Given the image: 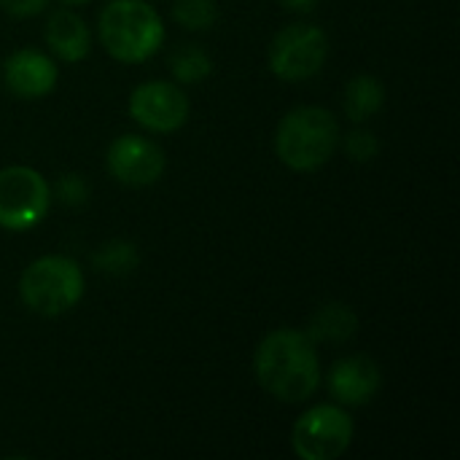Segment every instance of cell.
I'll return each mask as SVG.
<instances>
[{"label":"cell","mask_w":460,"mask_h":460,"mask_svg":"<svg viewBox=\"0 0 460 460\" xmlns=\"http://www.w3.org/2000/svg\"><path fill=\"white\" fill-rule=\"evenodd\" d=\"M253 375L264 394L283 404H302L321 388V358L302 329L270 332L253 353Z\"/></svg>","instance_id":"1"},{"label":"cell","mask_w":460,"mask_h":460,"mask_svg":"<svg viewBox=\"0 0 460 460\" xmlns=\"http://www.w3.org/2000/svg\"><path fill=\"white\" fill-rule=\"evenodd\" d=\"M97 38L116 62L140 65L164 46L167 30L148 0H108L97 16Z\"/></svg>","instance_id":"2"},{"label":"cell","mask_w":460,"mask_h":460,"mask_svg":"<svg viewBox=\"0 0 460 460\" xmlns=\"http://www.w3.org/2000/svg\"><path fill=\"white\" fill-rule=\"evenodd\" d=\"M340 121L329 108L296 105L275 129V154L294 172H315L340 148Z\"/></svg>","instance_id":"3"},{"label":"cell","mask_w":460,"mask_h":460,"mask_svg":"<svg viewBox=\"0 0 460 460\" xmlns=\"http://www.w3.org/2000/svg\"><path fill=\"white\" fill-rule=\"evenodd\" d=\"M84 270L62 253H49L30 261L19 278L22 305L40 318H59L70 313L84 299Z\"/></svg>","instance_id":"4"},{"label":"cell","mask_w":460,"mask_h":460,"mask_svg":"<svg viewBox=\"0 0 460 460\" xmlns=\"http://www.w3.org/2000/svg\"><path fill=\"white\" fill-rule=\"evenodd\" d=\"M356 437V423L348 407L323 402L302 412L291 429V447L302 460H337L348 453Z\"/></svg>","instance_id":"5"},{"label":"cell","mask_w":460,"mask_h":460,"mask_svg":"<svg viewBox=\"0 0 460 460\" xmlns=\"http://www.w3.org/2000/svg\"><path fill=\"white\" fill-rule=\"evenodd\" d=\"M329 59V35L321 24L294 22L283 27L267 51V65L275 78L299 84L315 78Z\"/></svg>","instance_id":"6"},{"label":"cell","mask_w":460,"mask_h":460,"mask_svg":"<svg viewBox=\"0 0 460 460\" xmlns=\"http://www.w3.org/2000/svg\"><path fill=\"white\" fill-rule=\"evenodd\" d=\"M49 208L51 186L38 170L27 164L0 170V229L30 232L49 216Z\"/></svg>","instance_id":"7"},{"label":"cell","mask_w":460,"mask_h":460,"mask_svg":"<svg viewBox=\"0 0 460 460\" xmlns=\"http://www.w3.org/2000/svg\"><path fill=\"white\" fill-rule=\"evenodd\" d=\"M129 119L154 135L178 132L189 121V97L175 81H143L132 89L127 102Z\"/></svg>","instance_id":"8"},{"label":"cell","mask_w":460,"mask_h":460,"mask_svg":"<svg viewBox=\"0 0 460 460\" xmlns=\"http://www.w3.org/2000/svg\"><path fill=\"white\" fill-rule=\"evenodd\" d=\"M164 164H167V159H164V151L159 148V143H154L151 137L135 135V132L116 137L105 154V167H108L111 178L129 189L154 186L164 175Z\"/></svg>","instance_id":"9"},{"label":"cell","mask_w":460,"mask_h":460,"mask_svg":"<svg viewBox=\"0 0 460 460\" xmlns=\"http://www.w3.org/2000/svg\"><path fill=\"white\" fill-rule=\"evenodd\" d=\"M3 81L19 100H40L59 81L57 59L35 46H22L3 59Z\"/></svg>","instance_id":"10"},{"label":"cell","mask_w":460,"mask_h":460,"mask_svg":"<svg viewBox=\"0 0 460 460\" xmlns=\"http://www.w3.org/2000/svg\"><path fill=\"white\" fill-rule=\"evenodd\" d=\"M383 385L380 367L369 356H345L332 364L326 375V391L332 402L342 407H367Z\"/></svg>","instance_id":"11"},{"label":"cell","mask_w":460,"mask_h":460,"mask_svg":"<svg viewBox=\"0 0 460 460\" xmlns=\"http://www.w3.org/2000/svg\"><path fill=\"white\" fill-rule=\"evenodd\" d=\"M43 40L54 59L84 62L92 51V30L73 8H57L46 16Z\"/></svg>","instance_id":"12"},{"label":"cell","mask_w":460,"mask_h":460,"mask_svg":"<svg viewBox=\"0 0 460 460\" xmlns=\"http://www.w3.org/2000/svg\"><path fill=\"white\" fill-rule=\"evenodd\" d=\"M356 329H358V315L353 313L350 305L326 302L313 313L305 334L315 345H342L356 337Z\"/></svg>","instance_id":"13"},{"label":"cell","mask_w":460,"mask_h":460,"mask_svg":"<svg viewBox=\"0 0 460 460\" xmlns=\"http://www.w3.org/2000/svg\"><path fill=\"white\" fill-rule=\"evenodd\" d=\"M383 105H385V86L372 73H358L345 84L342 111L353 124H367L383 111Z\"/></svg>","instance_id":"14"},{"label":"cell","mask_w":460,"mask_h":460,"mask_svg":"<svg viewBox=\"0 0 460 460\" xmlns=\"http://www.w3.org/2000/svg\"><path fill=\"white\" fill-rule=\"evenodd\" d=\"M137 264H140V251L132 240H124V237L105 240L92 253V267L111 278H124V275L135 272Z\"/></svg>","instance_id":"15"},{"label":"cell","mask_w":460,"mask_h":460,"mask_svg":"<svg viewBox=\"0 0 460 460\" xmlns=\"http://www.w3.org/2000/svg\"><path fill=\"white\" fill-rule=\"evenodd\" d=\"M170 73L175 84H199L210 78L213 73V59L202 46H181L170 57Z\"/></svg>","instance_id":"16"},{"label":"cell","mask_w":460,"mask_h":460,"mask_svg":"<svg viewBox=\"0 0 460 460\" xmlns=\"http://www.w3.org/2000/svg\"><path fill=\"white\" fill-rule=\"evenodd\" d=\"M172 19L191 32H205L216 27L218 22V5L216 0H175Z\"/></svg>","instance_id":"17"},{"label":"cell","mask_w":460,"mask_h":460,"mask_svg":"<svg viewBox=\"0 0 460 460\" xmlns=\"http://www.w3.org/2000/svg\"><path fill=\"white\" fill-rule=\"evenodd\" d=\"M340 146H342L345 156H348L350 162H358V164L372 162V159L380 154V140H377V135H375L372 129L361 127V124H358L356 129H350L348 135H340Z\"/></svg>","instance_id":"18"},{"label":"cell","mask_w":460,"mask_h":460,"mask_svg":"<svg viewBox=\"0 0 460 460\" xmlns=\"http://www.w3.org/2000/svg\"><path fill=\"white\" fill-rule=\"evenodd\" d=\"M51 197H57V202L65 208H81L89 199V183L78 172H62L51 186Z\"/></svg>","instance_id":"19"},{"label":"cell","mask_w":460,"mask_h":460,"mask_svg":"<svg viewBox=\"0 0 460 460\" xmlns=\"http://www.w3.org/2000/svg\"><path fill=\"white\" fill-rule=\"evenodd\" d=\"M49 0H0V11H5L13 19H32L43 13Z\"/></svg>","instance_id":"20"},{"label":"cell","mask_w":460,"mask_h":460,"mask_svg":"<svg viewBox=\"0 0 460 460\" xmlns=\"http://www.w3.org/2000/svg\"><path fill=\"white\" fill-rule=\"evenodd\" d=\"M280 5L286 11H294V13H313L318 0H280Z\"/></svg>","instance_id":"21"},{"label":"cell","mask_w":460,"mask_h":460,"mask_svg":"<svg viewBox=\"0 0 460 460\" xmlns=\"http://www.w3.org/2000/svg\"><path fill=\"white\" fill-rule=\"evenodd\" d=\"M62 5H67V8H78V5H86L89 0H59Z\"/></svg>","instance_id":"22"}]
</instances>
